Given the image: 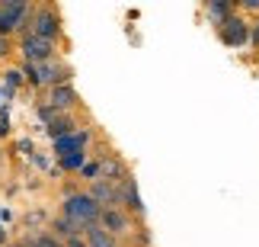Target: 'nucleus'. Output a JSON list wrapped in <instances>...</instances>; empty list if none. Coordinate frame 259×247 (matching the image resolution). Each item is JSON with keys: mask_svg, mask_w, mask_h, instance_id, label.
<instances>
[{"mask_svg": "<svg viewBox=\"0 0 259 247\" xmlns=\"http://www.w3.org/2000/svg\"><path fill=\"white\" fill-rule=\"evenodd\" d=\"M243 7L246 10H259V0H243Z\"/></svg>", "mask_w": 259, "mask_h": 247, "instance_id": "obj_17", "label": "nucleus"}, {"mask_svg": "<svg viewBox=\"0 0 259 247\" xmlns=\"http://www.w3.org/2000/svg\"><path fill=\"white\" fill-rule=\"evenodd\" d=\"M125 202H128V209L132 212H141V196H138V186L132 183V180H125Z\"/></svg>", "mask_w": 259, "mask_h": 247, "instance_id": "obj_10", "label": "nucleus"}, {"mask_svg": "<svg viewBox=\"0 0 259 247\" xmlns=\"http://www.w3.org/2000/svg\"><path fill=\"white\" fill-rule=\"evenodd\" d=\"M208 13H211V16L218 19V26H221L224 19L231 16V4H208Z\"/></svg>", "mask_w": 259, "mask_h": 247, "instance_id": "obj_12", "label": "nucleus"}, {"mask_svg": "<svg viewBox=\"0 0 259 247\" xmlns=\"http://www.w3.org/2000/svg\"><path fill=\"white\" fill-rule=\"evenodd\" d=\"M38 247H61L55 238H38Z\"/></svg>", "mask_w": 259, "mask_h": 247, "instance_id": "obj_14", "label": "nucleus"}, {"mask_svg": "<svg viewBox=\"0 0 259 247\" xmlns=\"http://www.w3.org/2000/svg\"><path fill=\"white\" fill-rule=\"evenodd\" d=\"M99 222H103V228L109 234H125L128 231V219L118 209H103V212H99Z\"/></svg>", "mask_w": 259, "mask_h": 247, "instance_id": "obj_5", "label": "nucleus"}, {"mask_svg": "<svg viewBox=\"0 0 259 247\" xmlns=\"http://www.w3.org/2000/svg\"><path fill=\"white\" fill-rule=\"evenodd\" d=\"M13 247H38V241H23V244H13Z\"/></svg>", "mask_w": 259, "mask_h": 247, "instance_id": "obj_18", "label": "nucleus"}, {"mask_svg": "<svg viewBox=\"0 0 259 247\" xmlns=\"http://www.w3.org/2000/svg\"><path fill=\"white\" fill-rule=\"evenodd\" d=\"M23 13H26V4H19V0L4 4L0 7V32H13L19 26V19H23Z\"/></svg>", "mask_w": 259, "mask_h": 247, "instance_id": "obj_4", "label": "nucleus"}, {"mask_svg": "<svg viewBox=\"0 0 259 247\" xmlns=\"http://www.w3.org/2000/svg\"><path fill=\"white\" fill-rule=\"evenodd\" d=\"M90 196H93L96 202H112V199H118V193L109 183H103V180H96V186H93V193H90Z\"/></svg>", "mask_w": 259, "mask_h": 247, "instance_id": "obj_9", "label": "nucleus"}, {"mask_svg": "<svg viewBox=\"0 0 259 247\" xmlns=\"http://www.w3.org/2000/svg\"><path fill=\"white\" fill-rule=\"evenodd\" d=\"M87 244L90 247H115L112 234H109L103 225H90V228H87Z\"/></svg>", "mask_w": 259, "mask_h": 247, "instance_id": "obj_7", "label": "nucleus"}, {"mask_svg": "<svg viewBox=\"0 0 259 247\" xmlns=\"http://www.w3.org/2000/svg\"><path fill=\"white\" fill-rule=\"evenodd\" d=\"M23 55L29 58V61H45L48 55H52V42H45V39H35L29 36L23 42Z\"/></svg>", "mask_w": 259, "mask_h": 247, "instance_id": "obj_6", "label": "nucleus"}, {"mask_svg": "<svg viewBox=\"0 0 259 247\" xmlns=\"http://www.w3.org/2000/svg\"><path fill=\"white\" fill-rule=\"evenodd\" d=\"M250 42H253V45H259V23H256V29L250 32Z\"/></svg>", "mask_w": 259, "mask_h": 247, "instance_id": "obj_15", "label": "nucleus"}, {"mask_svg": "<svg viewBox=\"0 0 259 247\" xmlns=\"http://www.w3.org/2000/svg\"><path fill=\"white\" fill-rule=\"evenodd\" d=\"M218 32H221V42L231 45V48H240V45L250 42V26H246L240 16H234V13L221 23V29H218Z\"/></svg>", "mask_w": 259, "mask_h": 247, "instance_id": "obj_2", "label": "nucleus"}, {"mask_svg": "<svg viewBox=\"0 0 259 247\" xmlns=\"http://www.w3.org/2000/svg\"><path fill=\"white\" fill-rule=\"evenodd\" d=\"M67 247H90V244H83L80 238H71V241H67Z\"/></svg>", "mask_w": 259, "mask_h": 247, "instance_id": "obj_16", "label": "nucleus"}, {"mask_svg": "<svg viewBox=\"0 0 259 247\" xmlns=\"http://www.w3.org/2000/svg\"><path fill=\"white\" fill-rule=\"evenodd\" d=\"M83 145H87V135H64V138H58V154L61 157L77 154V151H83Z\"/></svg>", "mask_w": 259, "mask_h": 247, "instance_id": "obj_8", "label": "nucleus"}, {"mask_svg": "<svg viewBox=\"0 0 259 247\" xmlns=\"http://www.w3.org/2000/svg\"><path fill=\"white\" fill-rule=\"evenodd\" d=\"M64 212H67V219L77 222L80 228H90V225H96V219H99V212H103V209H99V202L93 199V196L77 193V196H71V199H67Z\"/></svg>", "mask_w": 259, "mask_h": 247, "instance_id": "obj_1", "label": "nucleus"}, {"mask_svg": "<svg viewBox=\"0 0 259 247\" xmlns=\"http://www.w3.org/2000/svg\"><path fill=\"white\" fill-rule=\"evenodd\" d=\"M61 164L67 167V170H77V167H83V151H77V154H67V157H61Z\"/></svg>", "mask_w": 259, "mask_h": 247, "instance_id": "obj_13", "label": "nucleus"}, {"mask_svg": "<svg viewBox=\"0 0 259 247\" xmlns=\"http://www.w3.org/2000/svg\"><path fill=\"white\" fill-rule=\"evenodd\" d=\"M52 103L58 106V110H61V106H74V90H71V87H55Z\"/></svg>", "mask_w": 259, "mask_h": 247, "instance_id": "obj_11", "label": "nucleus"}, {"mask_svg": "<svg viewBox=\"0 0 259 247\" xmlns=\"http://www.w3.org/2000/svg\"><path fill=\"white\" fill-rule=\"evenodd\" d=\"M58 32H61V19H58L52 10H42V13L35 16V39H45V42H52Z\"/></svg>", "mask_w": 259, "mask_h": 247, "instance_id": "obj_3", "label": "nucleus"}]
</instances>
